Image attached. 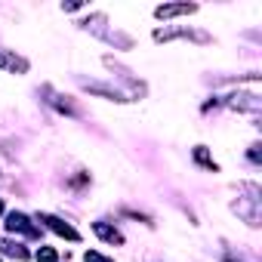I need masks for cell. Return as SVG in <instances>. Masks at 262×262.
Returning <instances> with one entry per match:
<instances>
[{"mask_svg":"<svg viewBox=\"0 0 262 262\" xmlns=\"http://www.w3.org/2000/svg\"><path fill=\"white\" fill-rule=\"evenodd\" d=\"M83 31H93L96 37H102L105 43H111V47H117V50H133V37H126V34H120V31H108L105 25H108V16L105 13H90L86 19H80L77 22Z\"/></svg>","mask_w":262,"mask_h":262,"instance_id":"obj_1","label":"cell"},{"mask_svg":"<svg viewBox=\"0 0 262 262\" xmlns=\"http://www.w3.org/2000/svg\"><path fill=\"white\" fill-rule=\"evenodd\" d=\"M241 191H247V198H237L231 204V210L250 225V228H259V204H262V188L256 182H241Z\"/></svg>","mask_w":262,"mask_h":262,"instance_id":"obj_2","label":"cell"},{"mask_svg":"<svg viewBox=\"0 0 262 262\" xmlns=\"http://www.w3.org/2000/svg\"><path fill=\"white\" fill-rule=\"evenodd\" d=\"M158 43H170V40H191V43H213V34L201 31V28H185V25H173V28H155L151 34Z\"/></svg>","mask_w":262,"mask_h":262,"instance_id":"obj_3","label":"cell"},{"mask_svg":"<svg viewBox=\"0 0 262 262\" xmlns=\"http://www.w3.org/2000/svg\"><path fill=\"white\" fill-rule=\"evenodd\" d=\"M34 219H37V222H43V228H50L53 234H59V237H65V241H71V244H80V231H77L71 222H65L62 216H53V213H37Z\"/></svg>","mask_w":262,"mask_h":262,"instance_id":"obj_4","label":"cell"},{"mask_svg":"<svg viewBox=\"0 0 262 262\" xmlns=\"http://www.w3.org/2000/svg\"><path fill=\"white\" fill-rule=\"evenodd\" d=\"M7 231H10V234H22V237H31V241L40 237V228L31 222V216H25V213H19V210L7 213Z\"/></svg>","mask_w":262,"mask_h":262,"instance_id":"obj_5","label":"cell"},{"mask_svg":"<svg viewBox=\"0 0 262 262\" xmlns=\"http://www.w3.org/2000/svg\"><path fill=\"white\" fill-rule=\"evenodd\" d=\"M231 111H244V114H259V108H262V99H259V93L256 90H250V93H244V90H237V93H231L228 96V102H225Z\"/></svg>","mask_w":262,"mask_h":262,"instance_id":"obj_6","label":"cell"},{"mask_svg":"<svg viewBox=\"0 0 262 262\" xmlns=\"http://www.w3.org/2000/svg\"><path fill=\"white\" fill-rule=\"evenodd\" d=\"M83 90L90 93V96H99V99H105V102H117V105H126V102H133L126 93H120L117 86H111V83H102V80H86L83 83Z\"/></svg>","mask_w":262,"mask_h":262,"instance_id":"obj_7","label":"cell"},{"mask_svg":"<svg viewBox=\"0 0 262 262\" xmlns=\"http://www.w3.org/2000/svg\"><path fill=\"white\" fill-rule=\"evenodd\" d=\"M0 71H7V74H28L31 71V62L25 56H19L16 50H7V47H0Z\"/></svg>","mask_w":262,"mask_h":262,"instance_id":"obj_8","label":"cell"},{"mask_svg":"<svg viewBox=\"0 0 262 262\" xmlns=\"http://www.w3.org/2000/svg\"><path fill=\"white\" fill-rule=\"evenodd\" d=\"M201 7L198 4H188V0H179V4H161L155 7V19L161 22H170V19H179V16H194Z\"/></svg>","mask_w":262,"mask_h":262,"instance_id":"obj_9","label":"cell"},{"mask_svg":"<svg viewBox=\"0 0 262 262\" xmlns=\"http://www.w3.org/2000/svg\"><path fill=\"white\" fill-rule=\"evenodd\" d=\"M102 65H105V68H111L120 80H126L129 86H133V96H145V83H142L139 77H133V71H129V68H123V65H120V62H114L111 56H105V59H102Z\"/></svg>","mask_w":262,"mask_h":262,"instance_id":"obj_10","label":"cell"},{"mask_svg":"<svg viewBox=\"0 0 262 262\" xmlns=\"http://www.w3.org/2000/svg\"><path fill=\"white\" fill-rule=\"evenodd\" d=\"M93 231H96V237H99L102 244H108V247H123V234H120L117 225H111V222H105V219H96V222H93Z\"/></svg>","mask_w":262,"mask_h":262,"instance_id":"obj_11","label":"cell"},{"mask_svg":"<svg viewBox=\"0 0 262 262\" xmlns=\"http://www.w3.org/2000/svg\"><path fill=\"white\" fill-rule=\"evenodd\" d=\"M191 161H194L201 170H207V173H219V164L213 161V155L207 151V145H194V151H191Z\"/></svg>","mask_w":262,"mask_h":262,"instance_id":"obj_12","label":"cell"},{"mask_svg":"<svg viewBox=\"0 0 262 262\" xmlns=\"http://www.w3.org/2000/svg\"><path fill=\"white\" fill-rule=\"evenodd\" d=\"M0 253H4V256H16L19 262L31 259V253L25 250V244H22V241H13V237H4V241H0Z\"/></svg>","mask_w":262,"mask_h":262,"instance_id":"obj_13","label":"cell"},{"mask_svg":"<svg viewBox=\"0 0 262 262\" xmlns=\"http://www.w3.org/2000/svg\"><path fill=\"white\" fill-rule=\"evenodd\" d=\"M50 105H53L59 114H68V117H80V108L74 105V99H71V96H62V93H56V96L50 99Z\"/></svg>","mask_w":262,"mask_h":262,"instance_id":"obj_14","label":"cell"},{"mask_svg":"<svg viewBox=\"0 0 262 262\" xmlns=\"http://www.w3.org/2000/svg\"><path fill=\"white\" fill-rule=\"evenodd\" d=\"M34 259H37V262H59V253H56V247L40 244V247H37V253H34Z\"/></svg>","mask_w":262,"mask_h":262,"instance_id":"obj_15","label":"cell"},{"mask_svg":"<svg viewBox=\"0 0 262 262\" xmlns=\"http://www.w3.org/2000/svg\"><path fill=\"white\" fill-rule=\"evenodd\" d=\"M247 161H250L253 167H259V164H262V145H259V142H253V145L247 148Z\"/></svg>","mask_w":262,"mask_h":262,"instance_id":"obj_16","label":"cell"},{"mask_svg":"<svg viewBox=\"0 0 262 262\" xmlns=\"http://www.w3.org/2000/svg\"><path fill=\"white\" fill-rule=\"evenodd\" d=\"M83 262H114L111 256H102V253H96V250H86L83 253Z\"/></svg>","mask_w":262,"mask_h":262,"instance_id":"obj_17","label":"cell"},{"mask_svg":"<svg viewBox=\"0 0 262 262\" xmlns=\"http://www.w3.org/2000/svg\"><path fill=\"white\" fill-rule=\"evenodd\" d=\"M123 216H129V219H136V222H142V225H155L145 213H136V210H123Z\"/></svg>","mask_w":262,"mask_h":262,"instance_id":"obj_18","label":"cell"},{"mask_svg":"<svg viewBox=\"0 0 262 262\" xmlns=\"http://www.w3.org/2000/svg\"><path fill=\"white\" fill-rule=\"evenodd\" d=\"M86 182H90V173H80V176H74V179L68 182V188H83Z\"/></svg>","mask_w":262,"mask_h":262,"instance_id":"obj_19","label":"cell"},{"mask_svg":"<svg viewBox=\"0 0 262 262\" xmlns=\"http://www.w3.org/2000/svg\"><path fill=\"white\" fill-rule=\"evenodd\" d=\"M62 10L65 13H77V10H83V4H62Z\"/></svg>","mask_w":262,"mask_h":262,"instance_id":"obj_20","label":"cell"},{"mask_svg":"<svg viewBox=\"0 0 262 262\" xmlns=\"http://www.w3.org/2000/svg\"><path fill=\"white\" fill-rule=\"evenodd\" d=\"M222 262H237V259H234V256H225V259H222Z\"/></svg>","mask_w":262,"mask_h":262,"instance_id":"obj_21","label":"cell"},{"mask_svg":"<svg viewBox=\"0 0 262 262\" xmlns=\"http://www.w3.org/2000/svg\"><path fill=\"white\" fill-rule=\"evenodd\" d=\"M4 210H7V207H4V198H0V216H4Z\"/></svg>","mask_w":262,"mask_h":262,"instance_id":"obj_22","label":"cell"},{"mask_svg":"<svg viewBox=\"0 0 262 262\" xmlns=\"http://www.w3.org/2000/svg\"><path fill=\"white\" fill-rule=\"evenodd\" d=\"M0 262H4V259H0Z\"/></svg>","mask_w":262,"mask_h":262,"instance_id":"obj_23","label":"cell"}]
</instances>
